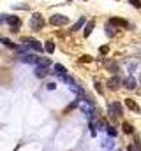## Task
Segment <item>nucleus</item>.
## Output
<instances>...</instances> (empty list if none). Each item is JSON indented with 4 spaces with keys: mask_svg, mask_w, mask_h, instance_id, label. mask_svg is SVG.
<instances>
[{
    "mask_svg": "<svg viewBox=\"0 0 141 151\" xmlns=\"http://www.w3.org/2000/svg\"><path fill=\"white\" fill-rule=\"evenodd\" d=\"M42 26H44V19H42V16H41L39 12L32 14V18H30V28H32V30H41Z\"/></svg>",
    "mask_w": 141,
    "mask_h": 151,
    "instance_id": "obj_1",
    "label": "nucleus"
},
{
    "mask_svg": "<svg viewBox=\"0 0 141 151\" xmlns=\"http://www.w3.org/2000/svg\"><path fill=\"white\" fill-rule=\"evenodd\" d=\"M49 23H51L53 26H62V25H67V23H69V18L64 16V14H53V16L49 18Z\"/></svg>",
    "mask_w": 141,
    "mask_h": 151,
    "instance_id": "obj_2",
    "label": "nucleus"
},
{
    "mask_svg": "<svg viewBox=\"0 0 141 151\" xmlns=\"http://www.w3.org/2000/svg\"><path fill=\"white\" fill-rule=\"evenodd\" d=\"M108 111H110V114H111L113 118H118V116L124 113V107H122L120 102H111V104L108 106Z\"/></svg>",
    "mask_w": 141,
    "mask_h": 151,
    "instance_id": "obj_3",
    "label": "nucleus"
},
{
    "mask_svg": "<svg viewBox=\"0 0 141 151\" xmlns=\"http://www.w3.org/2000/svg\"><path fill=\"white\" fill-rule=\"evenodd\" d=\"M5 23H7L9 26H12V32H18V28H19V25H21V19H19L18 16H7Z\"/></svg>",
    "mask_w": 141,
    "mask_h": 151,
    "instance_id": "obj_4",
    "label": "nucleus"
},
{
    "mask_svg": "<svg viewBox=\"0 0 141 151\" xmlns=\"http://www.w3.org/2000/svg\"><path fill=\"white\" fill-rule=\"evenodd\" d=\"M120 86H122V79H120L118 76H113V77L108 79V88H110V90L115 91V90H118Z\"/></svg>",
    "mask_w": 141,
    "mask_h": 151,
    "instance_id": "obj_5",
    "label": "nucleus"
},
{
    "mask_svg": "<svg viewBox=\"0 0 141 151\" xmlns=\"http://www.w3.org/2000/svg\"><path fill=\"white\" fill-rule=\"evenodd\" d=\"M124 86H125L127 90H134V88L138 86V83H136V79H134V77H127V79L124 81Z\"/></svg>",
    "mask_w": 141,
    "mask_h": 151,
    "instance_id": "obj_6",
    "label": "nucleus"
},
{
    "mask_svg": "<svg viewBox=\"0 0 141 151\" xmlns=\"http://www.w3.org/2000/svg\"><path fill=\"white\" fill-rule=\"evenodd\" d=\"M125 106L131 109V111H134V113H140V106L132 100V99H125Z\"/></svg>",
    "mask_w": 141,
    "mask_h": 151,
    "instance_id": "obj_7",
    "label": "nucleus"
},
{
    "mask_svg": "<svg viewBox=\"0 0 141 151\" xmlns=\"http://www.w3.org/2000/svg\"><path fill=\"white\" fill-rule=\"evenodd\" d=\"M21 62H25V63H37V62H39V56H32V55H23V56H21Z\"/></svg>",
    "mask_w": 141,
    "mask_h": 151,
    "instance_id": "obj_8",
    "label": "nucleus"
},
{
    "mask_svg": "<svg viewBox=\"0 0 141 151\" xmlns=\"http://www.w3.org/2000/svg\"><path fill=\"white\" fill-rule=\"evenodd\" d=\"M53 70H55L57 76H64V74H67V70H65V67H64L62 63H55V65H53Z\"/></svg>",
    "mask_w": 141,
    "mask_h": 151,
    "instance_id": "obj_9",
    "label": "nucleus"
},
{
    "mask_svg": "<svg viewBox=\"0 0 141 151\" xmlns=\"http://www.w3.org/2000/svg\"><path fill=\"white\" fill-rule=\"evenodd\" d=\"M48 72H49V70H48L46 67H35V72H34V74H35V77H46Z\"/></svg>",
    "mask_w": 141,
    "mask_h": 151,
    "instance_id": "obj_10",
    "label": "nucleus"
},
{
    "mask_svg": "<svg viewBox=\"0 0 141 151\" xmlns=\"http://www.w3.org/2000/svg\"><path fill=\"white\" fill-rule=\"evenodd\" d=\"M110 25H117V26H127V21H125V19H120V18H111V19H110Z\"/></svg>",
    "mask_w": 141,
    "mask_h": 151,
    "instance_id": "obj_11",
    "label": "nucleus"
},
{
    "mask_svg": "<svg viewBox=\"0 0 141 151\" xmlns=\"http://www.w3.org/2000/svg\"><path fill=\"white\" fill-rule=\"evenodd\" d=\"M94 26H95V23H94V21H88V23H87V26H85V30H83V35H85V37H88V35L92 33Z\"/></svg>",
    "mask_w": 141,
    "mask_h": 151,
    "instance_id": "obj_12",
    "label": "nucleus"
},
{
    "mask_svg": "<svg viewBox=\"0 0 141 151\" xmlns=\"http://www.w3.org/2000/svg\"><path fill=\"white\" fill-rule=\"evenodd\" d=\"M51 65V58H39V62H37V67H49Z\"/></svg>",
    "mask_w": 141,
    "mask_h": 151,
    "instance_id": "obj_13",
    "label": "nucleus"
},
{
    "mask_svg": "<svg viewBox=\"0 0 141 151\" xmlns=\"http://www.w3.org/2000/svg\"><path fill=\"white\" fill-rule=\"evenodd\" d=\"M44 51L53 53V51H55V42H53V40H46V42H44Z\"/></svg>",
    "mask_w": 141,
    "mask_h": 151,
    "instance_id": "obj_14",
    "label": "nucleus"
},
{
    "mask_svg": "<svg viewBox=\"0 0 141 151\" xmlns=\"http://www.w3.org/2000/svg\"><path fill=\"white\" fill-rule=\"evenodd\" d=\"M83 25H85V18H79V21H78L76 25H72V28H71V30H72V32H78V30H81V26H83Z\"/></svg>",
    "mask_w": 141,
    "mask_h": 151,
    "instance_id": "obj_15",
    "label": "nucleus"
},
{
    "mask_svg": "<svg viewBox=\"0 0 141 151\" xmlns=\"http://www.w3.org/2000/svg\"><path fill=\"white\" fill-rule=\"evenodd\" d=\"M60 77H62V81H64V83H67V84H71V86H74V84H76V83H74V79H72L71 76H67V74H64V76H60Z\"/></svg>",
    "mask_w": 141,
    "mask_h": 151,
    "instance_id": "obj_16",
    "label": "nucleus"
},
{
    "mask_svg": "<svg viewBox=\"0 0 141 151\" xmlns=\"http://www.w3.org/2000/svg\"><path fill=\"white\" fill-rule=\"evenodd\" d=\"M122 128H124V132H125V134H132V132H134L132 125H131V123H127V121H125V123H122Z\"/></svg>",
    "mask_w": 141,
    "mask_h": 151,
    "instance_id": "obj_17",
    "label": "nucleus"
},
{
    "mask_svg": "<svg viewBox=\"0 0 141 151\" xmlns=\"http://www.w3.org/2000/svg\"><path fill=\"white\" fill-rule=\"evenodd\" d=\"M30 47H34V49H35V51H39V53H41V51H44V46H41V42H39V40H34V44H32Z\"/></svg>",
    "mask_w": 141,
    "mask_h": 151,
    "instance_id": "obj_18",
    "label": "nucleus"
},
{
    "mask_svg": "<svg viewBox=\"0 0 141 151\" xmlns=\"http://www.w3.org/2000/svg\"><path fill=\"white\" fill-rule=\"evenodd\" d=\"M2 42H4V44H5L7 47H12V49H18V46H16V44H14L12 40H9V39H2Z\"/></svg>",
    "mask_w": 141,
    "mask_h": 151,
    "instance_id": "obj_19",
    "label": "nucleus"
},
{
    "mask_svg": "<svg viewBox=\"0 0 141 151\" xmlns=\"http://www.w3.org/2000/svg\"><path fill=\"white\" fill-rule=\"evenodd\" d=\"M106 132H108L111 137H117V130H115L113 127H106Z\"/></svg>",
    "mask_w": 141,
    "mask_h": 151,
    "instance_id": "obj_20",
    "label": "nucleus"
},
{
    "mask_svg": "<svg viewBox=\"0 0 141 151\" xmlns=\"http://www.w3.org/2000/svg\"><path fill=\"white\" fill-rule=\"evenodd\" d=\"M108 69H110V70H113V72H117V70H118L117 63H113V62H110V63H108Z\"/></svg>",
    "mask_w": 141,
    "mask_h": 151,
    "instance_id": "obj_21",
    "label": "nucleus"
},
{
    "mask_svg": "<svg viewBox=\"0 0 141 151\" xmlns=\"http://www.w3.org/2000/svg\"><path fill=\"white\" fill-rule=\"evenodd\" d=\"M95 90H97V91H99V93H101V95H102V93H104V90H102V84H101V83H99V81H95Z\"/></svg>",
    "mask_w": 141,
    "mask_h": 151,
    "instance_id": "obj_22",
    "label": "nucleus"
},
{
    "mask_svg": "<svg viewBox=\"0 0 141 151\" xmlns=\"http://www.w3.org/2000/svg\"><path fill=\"white\" fill-rule=\"evenodd\" d=\"M78 104H79V100H78V102H72V104H71V106H69V107L65 109V113H69V111H72V109H76V107H78Z\"/></svg>",
    "mask_w": 141,
    "mask_h": 151,
    "instance_id": "obj_23",
    "label": "nucleus"
},
{
    "mask_svg": "<svg viewBox=\"0 0 141 151\" xmlns=\"http://www.w3.org/2000/svg\"><path fill=\"white\" fill-rule=\"evenodd\" d=\"M129 2H131V4H132L134 7H138V9L141 7V0H129Z\"/></svg>",
    "mask_w": 141,
    "mask_h": 151,
    "instance_id": "obj_24",
    "label": "nucleus"
},
{
    "mask_svg": "<svg viewBox=\"0 0 141 151\" xmlns=\"http://www.w3.org/2000/svg\"><path fill=\"white\" fill-rule=\"evenodd\" d=\"M81 62H85V63H88V62H92V56H88V55H85V56H81Z\"/></svg>",
    "mask_w": 141,
    "mask_h": 151,
    "instance_id": "obj_25",
    "label": "nucleus"
},
{
    "mask_svg": "<svg viewBox=\"0 0 141 151\" xmlns=\"http://www.w3.org/2000/svg\"><path fill=\"white\" fill-rule=\"evenodd\" d=\"M46 88H48V90H51V91H53V90H55V88H57V84H55V83H48V84H46Z\"/></svg>",
    "mask_w": 141,
    "mask_h": 151,
    "instance_id": "obj_26",
    "label": "nucleus"
},
{
    "mask_svg": "<svg viewBox=\"0 0 141 151\" xmlns=\"http://www.w3.org/2000/svg\"><path fill=\"white\" fill-rule=\"evenodd\" d=\"M113 146H115V144H113L111 141H106V142H104V148H108V150H111Z\"/></svg>",
    "mask_w": 141,
    "mask_h": 151,
    "instance_id": "obj_27",
    "label": "nucleus"
},
{
    "mask_svg": "<svg viewBox=\"0 0 141 151\" xmlns=\"http://www.w3.org/2000/svg\"><path fill=\"white\" fill-rule=\"evenodd\" d=\"M99 51H101L102 55H104V53H108V46H101V49H99Z\"/></svg>",
    "mask_w": 141,
    "mask_h": 151,
    "instance_id": "obj_28",
    "label": "nucleus"
},
{
    "mask_svg": "<svg viewBox=\"0 0 141 151\" xmlns=\"http://www.w3.org/2000/svg\"><path fill=\"white\" fill-rule=\"evenodd\" d=\"M5 19H7V16H5V14H0V25L5 23Z\"/></svg>",
    "mask_w": 141,
    "mask_h": 151,
    "instance_id": "obj_29",
    "label": "nucleus"
},
{
    "mask_svg": "<svg viewBox=\"0 0 141 151\" xmlns=\"http://www.w3.org/2000/svg\"><path fill=\"white\" fill-rule=\"evenodd\" d=\"M127 151H136V148H134V146H129V148H127Z\"/></svg>",
    "mask_w": 141,
    "mask_h": 151,
    "instance_id": "obj_30",
    "label": "nucleus"
}]
</instances>
